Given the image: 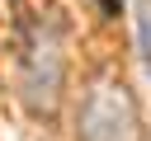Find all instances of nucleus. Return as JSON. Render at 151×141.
I'll list each match as a JSON object with an SVG mask.
<instances>
[{"mask_svg":"<svg viewBox=\"0 0 151 141\" xmlns=\"http://www.w3.org/2000/svg\"><path fill=\"white\" fill-rule=\"evenodd\" d=\"M76 141H142V113L123 80H94L85 89Z\"/></svg>","mask_w":151,"mask_h":141,"instance_id":"obj_2","label":"nucleus"},{"mask_svg":"<svg viewBox=\"0 0 151 141\" xmlns=\"http://www.w3.org/2000/svg\"><path fill=\"white\" fill-rule=\"evenodd\" d=\"M94 5H99L104 14H118V9H123V0H94Z\"/></svg>","mask_w":151,"mask_h":141,"instance_id":"obj_3","label":"nucleus"},{"mask_svg":"<svg viewBox=\"0 0 151 141\" xmlns=\"http://www.w3.org/2000/svg\"><path fill=\"white\" fill-rule=\"evenodd\" d=\"M66 89V47L57 24H33L19 52V99L33 118H57Z\"/></svg>","mask_w":151,"mask_h":141,"instance_id":"obj_1","label":"nucleus"}]
</instances>
